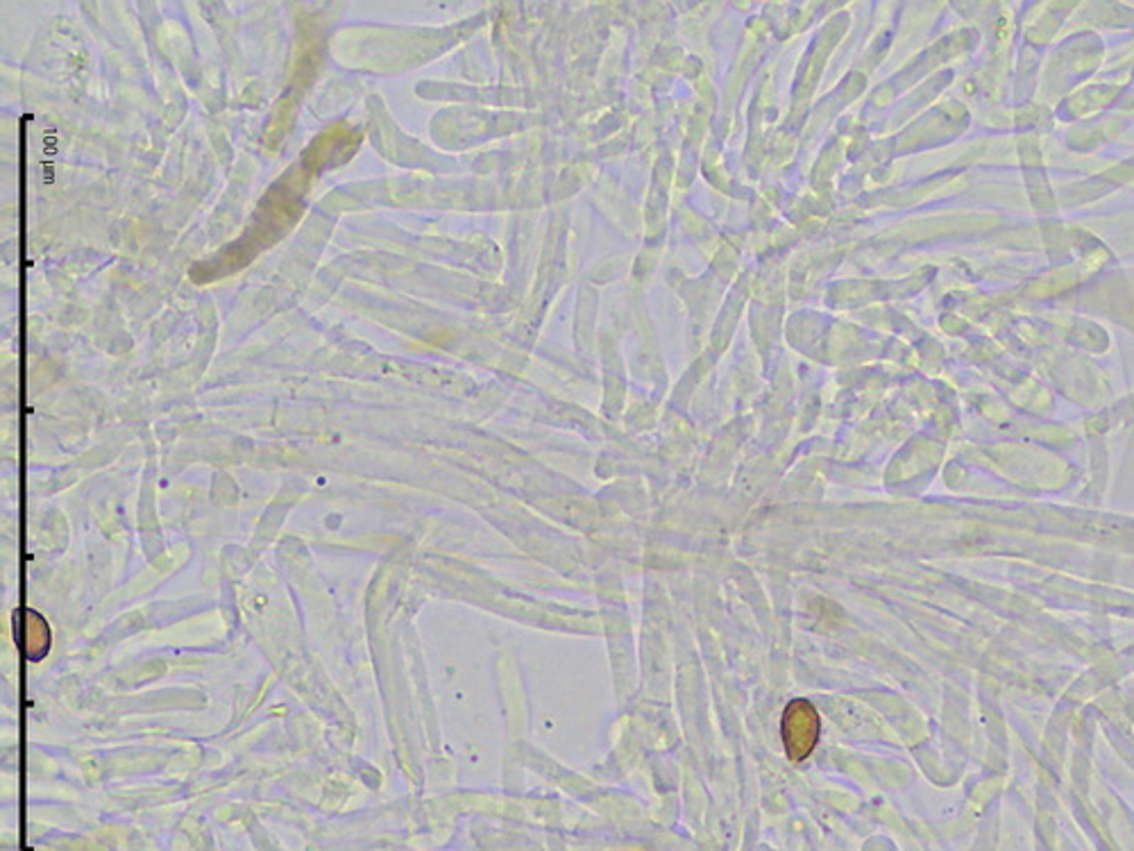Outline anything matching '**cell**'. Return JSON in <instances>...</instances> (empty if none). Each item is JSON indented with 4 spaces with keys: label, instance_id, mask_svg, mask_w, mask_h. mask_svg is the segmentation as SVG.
<instances>
[{
    "label": "cell",
    "instance_id": "cell-1",
    "mask_svg": "<svg viewBox=\"0 0 1134 851\" xmlns=\"http://www.w3.org/2000/svg\"><path fill=\"white\" fill-rule=\"evenodd\" d=\"M819 715L806 699H794L783 713V743L794 763H802L819 741Z\"/></svg>",
    "mask_w": 1134,
    "mask_h": 851
}]
</instances>
